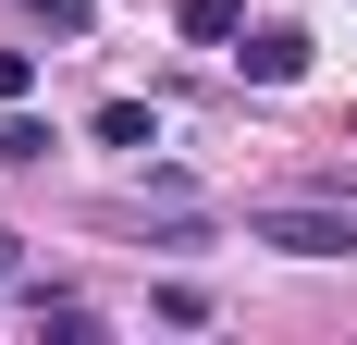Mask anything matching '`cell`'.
Wrapping results in <instances>:
<instances>
[{
  "label": "cell",
  "mask_w": 357,
  "mask_h": 345,
  "mask_svg": "<svg viewBox=\"0 0 357 345\" xmlns=\"http://www.w3.org/2000/svg\"><path fill=\"white\" fill-rule=\"evenodd\" d=\"M247 235L284 247V259H345L357 247V198H271V210H247Z\"/></svg>",
  "instance_id": "obj_1"
},
{
  "label": "cell",
  "mask_w": 357,
  "mask_h": 345,
  "mask_svg": "<svg viewBox=\"0 0 357 345\" xmlns=\"http://www.w3.org/2000/svg\"><path fill=\"white\" fill-rule=\"evenodd\" d=\"M234 62H247L259 87H296V74H308V37H296V25H259V37H234Z\"/></svg>",
  "instance_id": "obj_2"
},
{
  "label": "cell",
  "mask_w": 357,
  "mask_h": 345,
  "mask_svg": "<svg viewBox=\"0 0 357 345\" xmlns=\"http://www.w3.org/2000/svg\"><path fill=\"white\" fill-rule=\"evenodd\" d=\"M99 148H160V111H148V99H111L99 111Z\"/></svg>",
  "instance_id": "obj_3"
},
{
  "label": "cell",
  "mask_w": 357,
  "mask_h": 345,
  "mask_svg": "<svg viewBox=\"0 0 357 345\" xmlns=\"http://www.w3.org/2000/svg\"><path fill=\"white\" fill-rule=\"evenodd\" d=\"M173 25L210 37V50H234V37H247V25H234V0H173Z\"/></svg>",
  "instance_id": "obj_4"
},
{
  "label": "cell",
  "mask_w": 357,
  "mask_h": 345,
  "mask_svg": "<svg viewBox=\"0 0 357 345\" xmlns=\"http://www.w3.org/2000/svg\"><path fill=\"white\" fill-rule=\"evenodd\" d=\"M50 148H62V136H50L37 111H13V124H0V161H50Z\"/></svg>",
  "instance_id": "obj_5"
},
{
  "label": "cell",
  "mask_w": 357,
  "mask_h": 345,
  "mask_svg": "<svg viewBox=\"0 0 357 345\" xmlns=\"http://www.w3.org/2000/svg\"><path fill=\"white\" fill-rule=\"evenodd\" d=\"M37 333H62V345H86V333H99V309H74V296H37Z\"/></svg>",
  "instance_id": "obj_6"
},
{
  "label": "cell",
  "mask_w": 357,
  "mask_h": 345,
  "mask_svg": "<svg viewBox=\"0 0 357 345\" xmlns=\"http://www.w3.org/2000/svg\"><path fill=\"white\" fill-rule=\"evenodd\" d=\"M25 13H37L50 37H86V0H25Z\"/></svg>",
  "instance_id": "obj_7"
},
{
  "label": "cell",
  "mask_w": 357,
  "mask_h": 345,
  "mask_svg": "<svg viewBox=\"0 0 357 345\" xmlns=\"http://www.w3.org/2000/svg\"><path fill=\"white\" fill-rule=\"evenodd\" d=\"M37 87V50H0V99H25Z\"/></svg>",
  "instance_id": "obj_8"
},
{
  "label": "cell",
  "mask_w": 357,
  "mask_h": 345,
  "mask_svg": "<svg viewBox=\"0 0 357 345\" xmlns=\"http://www.w3.org/2000/svg\"><path fill=\"white\" fill-rule=\"evenodd\" d=\"M13 247H25V235H0V284H13Z\"/></svg>",
  "instance_id": "obj_9"
}]
</instances>
